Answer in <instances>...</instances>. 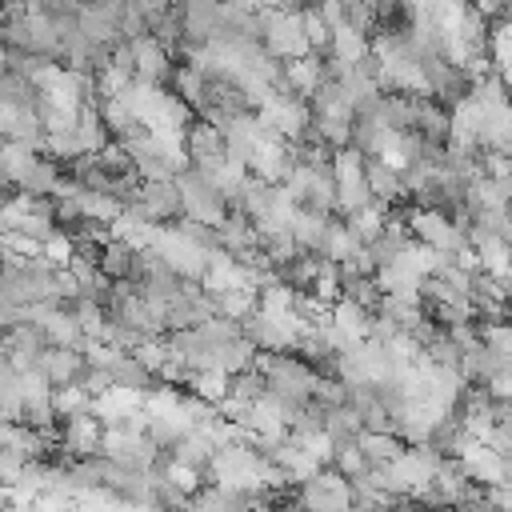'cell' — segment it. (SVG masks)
I'll list each match as a JSON object with an SVG mask.
<instances>
[{
	"mask_svg": "<svg viewBox=\"0 0 512 512\" xmlns=\"http://www.w3.org/2000/svg\"><path fill=\"white\" fill-rule=\"evenodd\" d=\"M48 404L56 408V416H76V412H88L92 408V396L72 380V384H52Z\"/></svg>",
	"mask_w": 512,
	"mask_h": 512,
	"instance_id": "obj_3",
	"label": "cell"
},
{
	"mask_svg": "<svg viewBox=\"0 0 512 512\" xmlns=\"http://www.w3.org/2000/svg\"><path fill=\"white\" fill-rule=\"evenodd\" d=\"M128 208L140 220H148V224H176L184 216V196H180V188H176L172 176H164V180H140V188H136V196H132Z\"/></svg>",
	"mask_w": 512,
	"mask_h": 512,
	"instance_id": "obj_1",
	"label": "cell"
},
{
	"mask_svg": "<svg viewBox=\"0 0 512 512\" xmlns=\"http://www.w3.org/2000/svg\"><path fill=\"white\" fill-rule=\"evenodd\" d=\"M328 468H336L344 480H356V476H364V472H368V460H364V452H360L356 436L332 448V460H328Z\"/></svg>",
	"mask_w": 512,
	"mask_h": 512,
	"instance_id": "obj_4",
	"label": "cell"
},
{
	"mask_svg": "<svg viewBox=\"0 0 512 512\" xmlns=\"http://www.w3.org/2000/svg\"><path fill=\"white\" fill-rule=\"evenodd\" d=\"M132 44V76L136 80H144V84H168V72H172V56H168V48L152 36V32H144V36H136V40H128Z\"/></svg>",
	"mask_w": 512,
	"mask_h": 512,
	"instance_id": "obj_2",
	"label": "cell"
}]
</instances>
